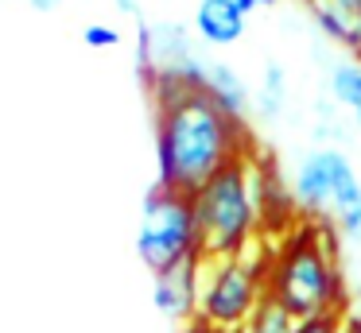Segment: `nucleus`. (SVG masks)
<instances>
[{
	"label": "nucleus",
	"mask_w": 361,
	"mask_h": 333,
	"mask_svg": "<svg viewBox=\"0 0 361 333\" xmlns=\"http://www.w3.org/2000/svg\"><path fill=\"white\" fill-rule=\"evenodd\" d=\"M237 159H252L249 120L229 116L206 89H187L156 105L159 186L195 194Z\"/></svg>",
	"instance_id": "nucleus-1"
},
{
	"label": "nucleus",
	"mask_w": 361,
	"mask_h": 333,
	"mask_svg": "<svg viewBox=\"0 0 361 333\" xmlns=\"http://www.w3.org/2000/svg\"><path fill=\"white\" fill-rule=\"evenodd\" d=\"M268 294L280 299L299 322L345 314V279L338 268V229L303 217L283 232L268 256Z\"/></svg>",
	"instance_id": "nucleus-2"
},
{
	"label": "nucleus",
	"mask_w": 361,
	"mask_h": 333,
	"mask_svg": "<svg viewBox=\"0 0 361 333\" xmlns=\"http://www.w3.org/2000/svg\"><path fill=\"white\" fill-rule=\"evenodd\" d=\"M202 237V260L245 256L260 232V206L252 190V159H237L190 194Z\"/></svg>",
	"instance_id": "nucleus-3"
},
{
	"label": "nucleus",
	"mask_w": 361,
	"mask_h": 333,
	"mask_svg": "<svg viewBox=\"0 0 361 333\" xmlns=\"http://www.w3.org/2000/svg\"><path fill=\"white\" fill-rule=\"evenodd\" d=\"M136 252L152 275L179 268V263L202 260V237H198L195 206L190 194H179L171 186H152L144 198V217L136 232Z\"/></svg>",
	"instance_id": "nucleus-4"
},
{
	"label": "nucleus",
	"mask_w": 361,
	"mask_h": 333,
	"mask_svg": "<svg viewBox=\"0 0 361 333\" xmlns=\"http://www.w3.org/2000/svg\"><path fill=\"white\" fill-rule=\"evenodd\" d=\"M268 256L272 248L229 256V260H206L198 322L221 325V329H245L257 302L268 294Z\"/></svg>",
	"instance_id": "nucleus-5"
},
{
	"label": "nucleus",
	"mask_w": 361,
	"mask_h": 333,
	"mask_svg": "<svg viewBox=\"0 0 361 333\" xmlns=\"http://www.w3.org/2000/svg\"><path fill=\"white\" fill-rule=\"evenodd\" d=\"M202 268L206 260H190V263H179V268L156 275L152 283V302L164 318L171 322H198V302H202Z\"/></svg>",
	"instance_id": "nucleus-6"
},
{
	"label": "nucleus",
	"mask_w": 361,
	"mask_h": 333,
	"mask_svg": "<svg viewBox=\"0 0 361 333\" xmlns=\"http://www.w3.org/2000/svg\"><path fill=\"white\" fill-rule=\"evenodd\" d=\"M334 155L338 147H314L299 163L295 182H291V198H295L303 217H319L330 209V198H334Z\"/></svg>",
	"instance_id": "nucleus-7"
},
{
	"label": "nucleus",
	"mask_w": 361,
	"mask_h": 333,
	"mask_svg": "<svg viewBox=\"0 0 361 333\" xmlns=\"http://www.w3.org/2000/svg\"><path fill=\"white\" fill-rule=\"evenodd\" d=\"M303 8L338 51L361 62V0H303Z\"/></svg>",
	"instance_id": "nucleus-8"
},
{
	"label": "nucleus",
	"mask_w": 361,
	"mask_h": 333,
	"mask_svg": "<svg viewBox=\"0 0 361 333\" xmlns=\"http://www.w3.org/2000/svg\"><path fill=\"white\" fill-rule=\"evenodd\" d=\"M330 217L334 229L345 240H361V178L345 151L334 155V198H330Z\"/></svg>",
	"instance_id": "nucleus-9"
},
{
	"label": "nucleus",
	"mask_w": 361,
	"mask_h": 333,
	"mask_svg": "<svg viewBox=\"0 0 361 333\" xmlns=\"http://www.w3.org/2000/svg\"><path fill=\"white\" fill-rule=\"evenodd\" d=\"M195 31L210 46H233L245 35V12L237 0H198Z\"/></svg>",
	"instance_id": "nucleus-10"
},
{
	"label": "nucleus",
	"mask_w": 361,
	"mask_h": 333,
	"mask_svg": "<svg viewBox=\"0 0 361 333\" xmlns=\"http://www.w3.org/2000/svg\"><path fill=\"white\" fill-rule=\"evenodd\" d=\"M202 89L210 93V97L218 101V105L226 108L229 116H237V120H249V85L241 82V74H237L229 62H210Z\"/></svg>",
	"instance_id": "nucleus-11"
},
{
	"label": "nucleus",
	"mask_w": 361,
	"mask_h": 333,
	"mask_svg": "<svg viewBox=\"0 0 361 333\" xmlns=\"http://www.w3.org/2000/svg\"><path fill=\"white\" fill-rule=\"evenodd\" d=\"M295 329H299V318L272 294H264L257 302V310L249 314V322H245V333H295Z\"/></svg>",
	"instance_id": "nucleus-12"
},
{
	"label": "nucleus",
	"mask_w": 361,
	"mask_h": 333,
	"mask_svg": "<svg viewBox=\"0 0 361 333\" xmlns=\"http://www.w3.org/2000/svg\"><path fill=\"white\" fill-rule=\"evenodd\" d=\"M330 97L338 105H350V113L361 105V62L357 58H345L330 66Z\"/></svg>",
	"instance_id": "nucleus-13"
},
{
	"label": "nucleus",
	"mask_w": 361,
	"mask_h": 333,
	"mask_svg": "<svg viewBox=\"0 0 361 333\" xmlns=\"http://www.w3.org/2000/svg\"><path fill=\"white\" fill-rule=\"evenodd\" d=\"M283 97H288V77H283L280 62H268L264 66V82H260V116H280L283 113Z\"/></svg>",
	"instance_id": "nucleus-14"
},
{
	"label": "nucleus",
	"mask_w": 361,
	"mask_h": 333,
	"mask_svg": "<svg viewBox=\"0 0 361 333\" xmlns=\"http://www.w3.org/2000/svg\"><path fill=\"white\" fill-rule=\"evenodd\" d=\"M82 39H86L94 51H105V46H113V43H121V35H117V27H109V23H90L86 31H82Z\"/></svg>",
	"instance_id": "nucleus-15"
},
{
	"label": "nucleus",
	"mask_w": 361,
	"mask_h": 333,
	"mask_svg": "<svg viewBox=\"0 0 361 333\" xmlns=\"http://www.w3.org/2000/svg\"><path fill=\"white\" fill-rule=\"evenodd\" d=\"M295 333H345V314H326V318H311L299 322Z\"/></svg>",
	"instance_id": "nucleus-16"
},
{
	"label": "nucleus",
	"mask_w": 361,
	"mask_h": 333,
	"mask_svg": "<svg viewBox=\"0 0 361 333\" xmlns=\"http://www.w3.org/2000/svg\"><path fill=\"white\" fill-rule=\"evenodd\" d=\"M117 8H121V12H128V15H136V20H140V0H117Z\"/></svg>",
	"instance_id": "nucleus-17"
},
{
	"label": "nucleus",
	"mask_w": 361,
	"mask_h": 333,
	"mask_svg": "<svg viewBox=\"0 0 361 333\" xmlns=\"http://www.w3.org/2000/svg\"><path fill=\"white\" fill-rule=\"evenodd\" d=\"M27 4L35 8V12H51L55 4H63V0H27Z\"/></svg>",
	"instance_id": "nucleus-18"
},
{
	"label": "nucleus",
	"mask_w": 361,
	"mask_h": 333,
	"mask_svg": "<svg viewBox=\"0 0 361 333\" xmlns=\"http://www.w3.org/2000/svg\"><path fill=\"white\" fill-rule=\"evenodd\" d=\"M345 333H361V318H357V314L345 318Z\"/></svg>",
	"instance_id": "nucleus-19"
},
{
	"label": "nucleus",
	"mask_w": 361,
	"mask_h": 333,
	"mask_svg": "<svg viewBox=\"0 0 361 333\" xmlns=\"http://www.w3.org/2000/svg\"><path fill=\"white\" fill-rule=\"evenodd\" d=\"M179 333H206V322H190V325H183Z\"/></svg>",
	"instance_id": "nucleus-20"
},
{
	"label": "nucleus",
	"mask_w": 361,
	"mask_h": 333,
	"mask_svg": "<svg viewBox=\"0 0 361 333\" xmlns=\"http://www.w3.org/2000/svg\"><path fill=\"white\" fill-rule=\"evenodd\" d=\"M206 333H245V329H221V325H206Z\"/></svg>",
	"instance_id": "nucleus-21"
},
{
	"label": "nucleus",
	"mask_w": 361,
	"mask_h": 333,
	"mask_svg": "<svg viewBox=\"0 0 361 333\" xmlns=\"http://www.w3.org/2000/svg\"><path fill=\"white\" fill-rule=\"evenodd\" d=\"M353 124H357V128H361V105L353 108Z\"/></svg>",
	"instance_id": "nucleus-22"
},
{
	"label": "nucleus",
	"mask_w": 361,
	"mask_h": 333,
	"mask_svg": "<svg viewBox=\"0 0 361 333\" xmlns=\"http://www.w3.org/2000/svg\"><path fill=\"white\" fill-rule=\"evenodd\" d=\"M260 4H280V0H260Z\"/></svg>",
	"instance_id": "nucleus-23"
}]
</instances>
